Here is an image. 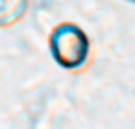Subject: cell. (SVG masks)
I'll list each match as a JSON object with an SVG mask.
<instances>
[{
	"label": "cell",
	"mask_w": 135,
	"mask_h": 129,
	"mask_svg": "<svg viewBox=\"0 0 135 129\" xmlns=\"http://www.w3.org/2000/svg\"><path fill=\"white\" fill-rule=\"evenodd\" d=\"M48 48L54 61L69 72L81 70L91 57V41L74 22L57 24L48 37Z\"/></svg>",
	"instance_id": "1"
},
{
	"label": "cell",
	"mask_w": 135,
	"mask_h": 129,
	"mask_svg": "<svg viewBox=\"0 0 135 129\" xmlns=\"http://www.w3.org/2000/svg\"><path fill=\"white\" fill-rule=\"evenodd\" d=\"M128 2H131V4H135V0H128Z\"/></svg>",
	"instance_id": "3"
},
{
	"label": "cell",
	"mask_w": 135,
	"mask_h": 129,
	"mask_svg": "<svg viewBox=\"0 0 135 129\" xmlns=\"http://www.w3.org/2000/svg\"><path fill=\"white\" fill-rule=\"evenodd\" d=\"M28 11V0H0V28L19 22Z\"/></svg>",
	"instance_id": "2"
}]
</instances>
